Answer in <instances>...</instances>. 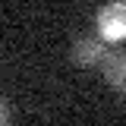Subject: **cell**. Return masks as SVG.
Here are the masks:
<instances>
[{
    "mask_svg": "<svg viewBox=\"0 0 126 126\" xmlns=\"http://www.w3.org/2000/svg\"><path fill=\"white\" fill-rule=\"evenodd\" d=\"M94 22H98V32H101L104 41H123L126 38V3L101 6L98 16H94Z\"/></svg>",
    "mask_w": 126,
    "mask_h": 126,
    "instance_id": "obj_1",
    "label": "cell"
},
{
    "mask_svg": "<svg viewBox=\"0 0 126 126\" xmlns=\"http://www.w3.org/2000/svg\"><path fill=\"white\" fill-rule=\"evenodd\" d=\"M104 44L101 41H94V38H76L73 41V50H69V57H73V63L76 66H98V63L104 60Z\"/></svg>",
    "mask_w": 126,
    "mask_h": 126,
    "instance_id": "obj_2",
    "label": "cell"
},
{
    "mask_svg": "<svg viewBox=\"0 0 126 126\" xmlns=\"http://www.w3.org/2000/svg\"><path fill=\"white\" fill-rule=\"evenodd\" d=\"M98 66H101V73H104V82L123 94V88H126V57H123V54L107 50V54H104V60L98 63Z\"/></svg>",
    "mask_w": 126,
    "mask_h": 126,
    "instance_id": "obj_3",
    "label": "cell"
},
{
    "mask_svg": "<svg viewBox=\"0 0 126 126\" xmlns=\"http://www.w3.org/2000/svg\"><path fill=\"white\" fill-rule=\"evenodd\" d=\"M13 123V110H10V104L0 98V126H10Z\"/></svg>",
    "mask_w": 126,
    "mask_h": 126,
    "instance_id": "obj_4",
    "label": "cell"
}]
</instances>
